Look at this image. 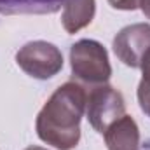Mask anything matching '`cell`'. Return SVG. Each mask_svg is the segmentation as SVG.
I'll return each instance as SVG.
<instances>
[{
    "mask_svg": "<svg viewBox=\"0 0 150 150\" xmlns=\"http://www.w3.org/2000/svg\"><path fill=\"white\" fill-rule=\"evenodd\" d=\"M67 0H0V14H54Z\"/></svg>",
    "mask_w": 150,
    "mask_h": 150,
    "instance_id": "cell-8",
    "label": "cell"
},
{
    "mask_svg": "<svg viewBox=\"0 0 150 150\" xmlns=\"http://www.w3.org/2000/svg\"><path fill=\"white\" fill-rule=\"evenodd\" d=\"M86 113V87L70 80L45 101L35 120L37 136L58 150H72L80 142V120Z\"/></svg>",
    "mask_w": 150,
    "mask_h": 150,
    "instance_id": "cell-1",
    "label": "cell"
},
{
    "mask_svg": "<svg viewBox=\"0 0 150 150\" xmlns=\"http://www.w3.org/2000/svg\"><path fill=\"white\" fill-rule=\"evenodd\" d=\"M113 52L126 67L140 68L150 51V25L134 23L124 26L112 42Z\"/></svg>",
    "mask_w": 150,
    "mask_h": 150,
    "instance_id": "cell-5",
    "label": "cell"
},
{
    "mask_svg": "<svg viewBox=\"0 0 150 150\" xmlns=\"http://www.w3.org/2000/svg\"><path fill=\"white\" fill-rule=\"evenodd\" d=\"M108 150H140V129L131 115H122L103 133Z\"/></svg>",
    "mask_w": 150,
    "mask_h": 150,
    "instance_id": "cell-6",
    "label": "cell"
},
{
    "mask_svg": "<svg viewBox=\"0 0 150 150\" xmlns=\"http://www.w3.org/2000/svg\"><path fill=\"white\" fill-rule=\"evenodd\" d=\"M122 115H126V101L120 91L108 84L86 89V117L96 133L103 134Z\"/></svg>",
    "mask_w": 150,
    "mask_h": 150,
    "instance_id": "cell-3",
    "label": "cell"
},
{
    "mask_svg": "<svg viewBox=\"0 0 150 150\" xmlns=\"http://www.w3.org/2000/svg\"><path fill=\"white\" fill-rule=\"evenodd\" d=\"M25 150H47V149H42V147H28V149Z\"/></svg>",
    "mask_w": 150,
    "mask_h": 150,
    "instance_id": "cell-13",
    "label": "cell"
},
{
    "mask_svg": "<svg viewBox=\"0 0 150 150\" xmlns=\"http://www.w3.org/2000/svg\"><path fill=\"white\" fill-rule=\"evenodd\" d=\"M70 67L74 80L86 89L107 84L112 77L107 49L93 38L77 40L70 47Z\"/></svg>",
    "mask_w": 150,
    "mask_h": 150,
    "instance_id": "cell-2",
    "label": "cell"
},
{
    "mask_svg": "<svg viewBox=\"0 0 150 150\" xmlns=\"http://www.w3.org/2000/svg\"><path fill=\"white\" fill-rule=\"evenodd\" d=\"M145 0H108V4L112 5L113 9H119V11H136V9H142Z\"/></svg>",
    "mask_w": 150,
    "mask_h": 150,
    "instance_id": "cell-10",
    "label": "cell"
},
{
    "mask_svg": "<svg viewBox=\"0 0 150 150\" xmlns=\"http://www.w3.org/2000/svg\"><path fill=\"white\" fill-rule=\"evenodd\" d=\"M18 67L32 79L47 80L63 68V52L51 42L33 40L25 44L16 52Z\"/></svg>",
    "mask_w": 150,
    "mask_h": 150,
    "instance_id": "cell-4",
    "label": "cell"
},
{
    "mask_svg": "<svg viewBox=\"0 0 150 150\" xmlns=\"http://www.w3.org/2000/svg\"><path fill=\"white\" fill-rule=\"evenodd\" d=\"M142 74H143V77H142V80H147V82H150V51L149 54L145 56V59H143V63H142Z\"/></svg>",
    "mask_w": 150,
    "mask_h": 150,
    "instance_id": "cell-11",
    "label": "cell"
},
{
    "mask_svg": "<svg viewBox=\"0 0 150 150\" xmlns=\"http://www.w3.org/2000/svg\"><path fill=\"white\" fill-rule=\"evenodd\" d=\"M136 96H138V103H140L142 112L150 119V82H147V80H140Z\"/></svg>",
    "mask_w": 150,
    "mask_h": 150,
    "instance_id": "cell-9",
    "label": "cell"
},
{
    "mask_svg": "<svg viewBox=\"0 0 150 150\" xmlns=\"http://www.w3.org/2000/svg\"><path fill=\"white\" fill-rule=\"evenodd\" d=\"M142 11H143V14H145V16L150 19V0H145V2H143V5H142Z\"/></svg>",
    "mask_w": 150,
    "mask_h": 150,
    "instance_id": "cell-12",
    "label": "cell"
},
{
    "mask_svg": "<svg viewBox=\"0 0 150 150\" xmlns=\"http://www.w3.org/2000/svg\"><path fill=\"white\" fill-rule=\"evenodd\" d=\"M145 149H147V150H150V142H147V143H145Z\"/></svg>",
    "mask_w": 150,
    "mask_h": 150,
    "instance_id": "cell-14",
    "label": "cell"
},
{
    "mask_svg": "<svg viewBox=\"0 0 150 150\" xmlns=\"http://www.w3.org/2000/svg\"><path fill=\"white\" fill-rule=\"evenodd\" d=\"M94 14H96L94 0H67L63 5L61 25L67 30V33L74 35L93 23Z\"/></svg>",
    "mask_w": 150,
    "mask_h": 150,
    "instance_id": "cell-7",
    "label": "cell"
}]
</instances>
